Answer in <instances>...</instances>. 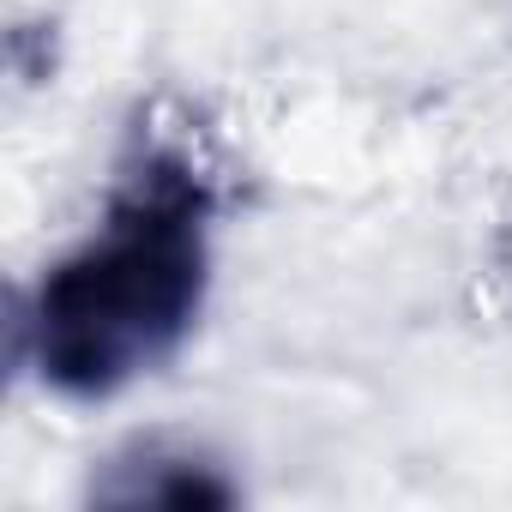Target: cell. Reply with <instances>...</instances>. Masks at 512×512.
<instances>
[{
    "label": "cell",
    "instance_id": "6da1fadb",
    "mask_svg": "<svg viewBox=\"0 0 512 512\" xmlns=\"http://www.w3.org/2000/svg\"><path fill=\"white\" fill-rule=\"evenodd\" d=\"M211 187L175 151H151L91 241L43 278L25 338L37 374L67 398H109L163 368L199 320L211 278Z\"/></svg>",
    "mask_w": 512,
    "mask_h": 512
},
{
    "label": "cell",
    "instance_id": "7a4b0ae2",
    "mask_svg": "<svg viewBox=\"0 0 512 512\" xmlns=\"http://www.w3.org/2000/svg\"><path fill=\"white\" fill-rule=\"evenodd\" d=\"M91 494L109 506H229L235 500L217 464L193 452H169V446H139L133 458H115Z\"/></svg>",
    "mask_w": 512,
    "mask_h": 512
}]
</instances>
